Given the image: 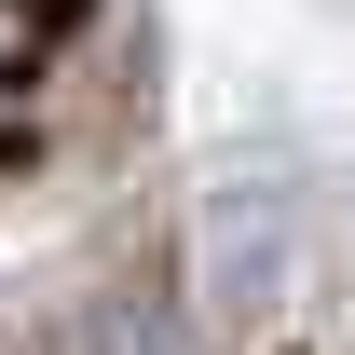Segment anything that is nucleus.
<instances>
[{
  "label": "nucleus",
  "instance_id": "nucleus-1",
  "mask_svg": "<svg viewBox=\"0 0 355 355\" xmlns=\"http://www.w3.org/2000/svg\"><path fill=\"white\" fill-rule=\"evenodd\" d=\"M42 28H55V0H0V150H14V83H28Z\"/></svg>",
  "mask_w": 355,
  "mask_h": 355
},
{
  "label": "nucleus",
  "instance_id": "nucleus-2",
  "mask_svg": "<svg viewBox=\"0 0 355 355\" xmlns=\"http://www.w3.org/2000/svg\"><path fill=\"white\" fill-rule=\"evenodd\" d=\"M83 355H205V342H191L178 314H110V328H96Z\"/></svg>",
  "mask_w": 355,
  "mask_h": 355
}]
</instances>
